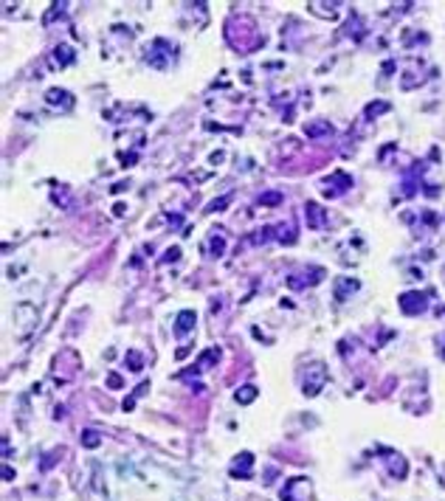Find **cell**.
I'll use <instances>...</instances> for the list:
<instances>
[{"label": "cell", "mask_w": 445, "mask_h": 501, "mask_svg": "<svg viewBox=\"0 0 445 501\" xmlns=\"http://www.w3.org/2000/svg\"><path fill=\"white\" fill-rule=\"evenodd\" d=\"M251 465H254V456H251V453H243V456H240L234 465H231V473L248 479V476H251Z\"/></svg>", "instance_id": "obj_1"}, {"label": "cell", "mask_w": 445, "mask_h": 501, "mask_svg": "<svg viewBox=\"0 0 445 501\" xmlns=\"http://www.w3.org/2000/svg\"><path fill=\"white\" fill-rule=\"evenodd\" d=\"M243 389L245 391H237V400H240V403H251V400L256 397V389H254V386H243Z\"/></svg>", "instance_id": "obj_2"}, {"label": "cell", "mask_w": 445, "mask_h": 501, "mask_svg": "<svg viewBox=\"0 0 445 501\" xmlns=\"http://www.w3.org/2000/svg\"><path fill=\"white\" fill-rule=\"evenodd\" d=\"M85 445H90V448H93V445H99V437H93V431H87V437H85Z\"/></svg>", "instance_id": "obj_3"}]
</instances>
